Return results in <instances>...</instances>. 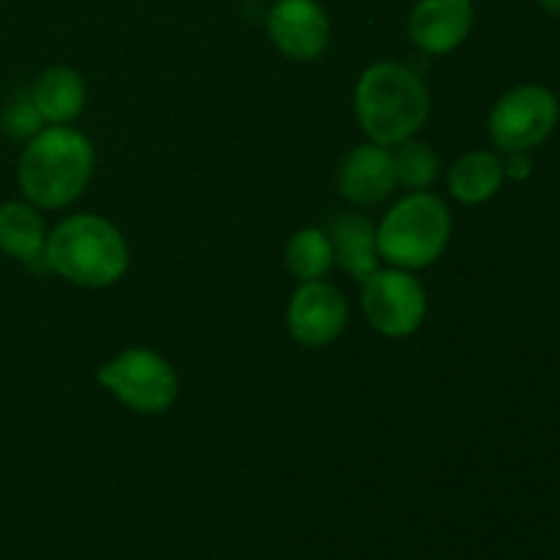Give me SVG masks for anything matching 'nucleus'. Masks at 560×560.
Segmentation results:
<instances>
[{"label": "nucleus", "mask_w": 560, "mask_h": 560, "mask_svg": "<svg viewBox=\"0 0 560 560\" xmlns=\"http://www.w3.org/2000/svg\"><path fill=\"white\" fill-rule=\"evenodd\" d=\"M284 262L290 273L301 282H315L323 279L334 266V246L323 230L304 228L290 235L288 249H284Z\"/></svg>", "instance_id": "nucleus-16"}, {"label": "nucleus", "mask_w": 560, "mask_h": 560, "mask_svg": "<svg viewBox=\"0 0 560 560\" xmlns=\"http://www.w3.org/2000/svg\"><path fill=\"white\" fill-rule=\"evenodd\" d=\"M558 96L545 85H520L498 98L490 137L501 151L520 153L541 145L558 126Z\"/></svg>", "instance_id": "nucleus-6"}, {"label": "nucleus", "mask_w": 560, "mask_h": 560, "mask_svg": "<svg viewBox=\"0 0 560 560\" xmlns=\"http://www.w3.org/2000/svg\"><path fill=\"white\" fill-rule=\"evenodd\" d=\"M31 96L44 124L66 126L85 107V82L69 66H52L33 82Z\"/></svg>", "instance_id": "nucleus-13"}, {"label": "nucleus", "mask_w": 560, "mask_h": 560, "mask_svg": "<svg viewBox=\"0 0 560 560\" xmlns=\"http://www.w3.org/2000/svg\"><path fill=\"white\" fill-rule=\"evenodd\" d=\"M503 178V162L490 151H470L448 170V191L465 206H479L498 195Z\"/></svg>", "instance_id": "nucleus-15"}, {"label": "nucleus", "mask_w": 560, "mask_h": 560, "mask_svg": "<svg viewBox=\"0 0 560 560\" xmlns=\"http://www.w3.org/2000/svg\"><path fill=\"white\" fill-rule=\"evenodd\" d=\"M394 156V173H397V184H402L405 189L413 191H427L438 180L441 173V162H438V153L432 151L427 142L419 140H405L397 145Z\"/></svg>", "instance_id": "nucleus-17"}, {"label": "nucleus", "mask_w": 560, "mask_h": 560, "mask_svg": "<svg viewBox=\"0 0 560 560\" xmlns=\"http://www.w3.org/2000/svg\"><path fill=\"white\" fill-rule=\"evenodd\" d=\"M334 262L345 268L353 279L364 282L377 271V230L361 213H339L331 222Z\"/></svg>", "instance_id": "nucleus-12"}, {"label": "nucleus", "mask_w": 560, "mask_h": 560, "mask_svg": "<svg viewBox=\"0 0 560 560\" xmlns=\"http://www.w3.org/2000/svg\"><path fill=\"white\" fill-rule=\"evenodd\" d=\"M474 0H419L408 16L410 42L427 55H446L468 38Z\"/></svg>", "instance_id": "nucleus-10"}, {"label": "nucleus", "mask_w": 560, "mask_h": 560, "mask_svg": "<svg viewBox=\"0 0 560 560\" xmlns=\"http://www.w3.org/2000/svg\"><path fill=\"white\" fill-rule=\"evenodd\" d=\"M355 115L372 142L386 148L399 145L427 124L430 93L408 66L381 60L359 77Z\"/></svg>", "instance_id": "nucleus-2"}, {"label": "nucleus", "mask_w": 560, "mask_h": 560, "mask_svg": "<svg viewBox=\"0 0 560 560\" xmlns=\"http://www.w3.org/2000/svg\"><path fill=\"white\" fill-rule=\"evenodd\" d=\"M273 47L293 60H315L326 52L331 22L317 0H277L268 11Z\"/></svg>", "instance_id": "nucleus-9"}, {"label": "nucleus", "mask_w": 560, "mask_h": 560, "mask_svg": "<svg viewBox=\"0 0 560 560\" xmlns=\"http://www.w3.org/2000/svg\"><path fill=\"white\" fill-rule=\"evenodd\" d=\"M348 326V301L334 284L304 282L288 306V328L304 348H326Z\"/></svg>", "instance_id": "nucleus-8"}, {"label": "nucleus", "mask_w": 560, "mask_h": 560, "mask_svg": "<svg viewBox=\"0 0 560 560\" xmlns=\"http://www.w3.org/2000/svg\"><path fill=\"white\" fill-rule=\"evenodd\" d=\"M361 306L372 328L386 337H410L427 315V293L408 271H375L364 279Z\"/></svg>", "instance_id": "nucleus-7"}, {"label": "nucleus", "mask_w": 560, "mask_h": 560, "mask_svg": "<svg viewBox=\"0 0 560 560\" xmlns=\"http://www.w3.org/2000/svg\"><path fill=\"white\" fill-rule=\"evenodd\" d=\"M44 266L80 288H109L129 268V249L107 219L74 213L47 235Z\"/></svg>", "instance_id": "nucleus-3"}, {"label": "nucleus", "mask_w": 560, "mask_h": 560, "mask_svg": "<svg viewBox=\"0 0 560 560\" xmlns=\"http://www.w3.org/2000/svg\"><path fill=\"white\" fill-rule=\"evenodd\" d=\"M93 175L91 140L69 126H49L27 140L16 164L22 195L36 208H66L85 191Z\"/></svg>", "instance_id": "nucleus-1"}, {"label": "nucleus", "mask_w": 560, "mask_h": 560, "mask_svg": "<svg viewBox=\"0 0 560 560\" xmlns=\"http://www.w3.org/2000/svg\"><path fill=\"white\" fill-rule=\"evenodd\" d=\"M530 170H534V164H530L528 159V151H520V153H509V164H503V173L509 175V178H528Z\"/></svg>", "instance_id": "nucleus-19"}, {"label": "nucleus", "mask_w": 560, "mask_h": 560, "mask_svg": "<svg viewBox=\"0 0 560 560\" xmlns=\"http://www.w3.org/2000/svg\"><path fill=\"white\" fill-rule=\"evenodd\" d=\"M541 11H547L550 16H558L560 20V0H536Z\"/></svg>", "instance_id": "nucleus-20"}, {"label": "nucleus", "mask_w": 560, "mask_h": 560, "mask_svg": "<svg viewBox=\"0 0 560 560\" xmlns=\"http://www.w3.org/2000/svg\"><path fill=\"white\" fill-rule=\"evenodd\" d=\"M452 235L446 202L427 191L402 197L377 228V252L397 268H427L443 255Z\"/></svg>", "instance_id": "nucleus-4"}, {"label": "nucleus", "mask_w": 560, "mask_h": 560, "mask_svg": "<svg viewBox=\"0 0 560 560\" xmlns=\"http://www.w3.org/2000/svg\"><path fill=\"white\" fill-rule=\"evenodd\" d=\"M96 381L137 413H164L178 397V375L167 359L145 348H129L98 370Z\"/></svg>", "instance_id": "nucleus-5"}, {"label": "nucleus", "mask_w": 560, "mask_h": 560, "mask_svg": "<svg viewBox=\"0 0 560 560\" xmlns=\"http://www.w3.org/2000/svg\"><path fill=\"white\" fill-rule=\"evenodd\" d=\"M44 246L47 230L36 206L16 200L0 206V252L33 266L36 260H44Z\"/></svg>", "instance_id": "nucleus-14"}, {"label": "nucleus", "mask_w": 560, "mask_h": 560, "mask_svg": "<svg viewBox=\"0 0 560 560\" xmlns=\"http://www.w3.org/2000/svg\"><path fill=\"white\" fill-rule=\"evenodd\" d=\"M0 129H3V135H9L11 140H33V137L44 129V118L36 109V104H33L31 91L16 93V96L5 104L3 115H0Z\"/></svg>", "instance_id": "nucleus-18"}, {"label": "nucleus", "mask_w": 560, "mask_h": 560, "mask_svg": "<svg viewBox=\"0 0 560 560\" xmlns=\"http://www.w3.org/2000/svg\"><path fill=\"white\" fill-rule=\"evenodd\" d=\"M397 186V173H394V156L386 145L353 148L339 170V191L355 206H377L386 200Z\"/></svg>", "instance_id": "nucleus-11"}]
</instances>
